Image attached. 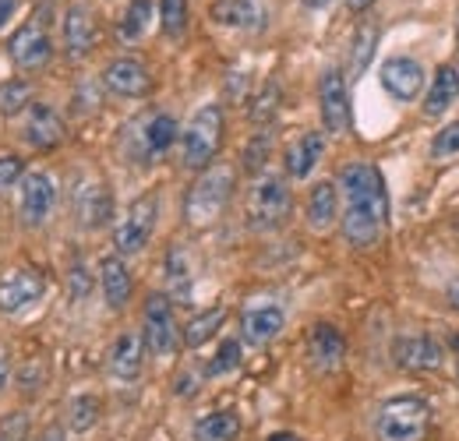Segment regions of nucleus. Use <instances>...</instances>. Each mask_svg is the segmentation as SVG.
<instances>
[{
    "mask_svg": "<svg viewBox=\"0 0 459 441\" xmlns=\"http://www.w3.org/2000/svg\"><path fill=\"white\" fill-rule=\"evenodd\" d=\"M223 131H227V120L216 103L198 107L180 134V163L187 169H209L223 149Z\"/></svg>",
    "mask_w": 459,
    "mask_h": 441,
    "instance_id": "nucleus-1",
    "label": "nucleus"
},
{
    "mask_svg": "<svg viewBox=\"0 0 459 441\" xmlns=\"http://www.w3.org/2000/svg\"><path fill=\"white\" fill-rule=\"evenodd\" d=\"M237 173L227 163H212L209 169H202V177L191 184L187 198H184V220L191 226H209L223 216V209L230 205Z\"/></svg>",
    "mask_w": 459,
    "mask_h": 441,
    "instance_id": "nucleus-2",
    "label": "nucleus"
},
{
    "mask_svg": "<svg viewBox=\"0 0 459 441\" xmlns=\"http://www.w3.org/2000/svg\"><path fill=\"white\" fill-rule=\"evenodd\" d=\"M431 428V406L420 395H396L378 406L375 438L378 441H424Z\"/></svg>",
    "mask_w": 459,
    "mask_h": 441,
    "instance_id": "nucleus-3",
    "label": "nucleus"
},
{
    "mask_svg": "<svg viewBox=\"0 0 459 441\" xmlns=\"http://www.w3.org/2000/svg\"><path fill=\"white\" fill-rule=\"evenodd\" d=\"M340 191H343L346 205L353 209H368L382 222H389V191L382 180V169L375 163H350L340 173Z\"/></svg>",
    "mask_w": 459,
    "mask_h": 441,
    "instance_id": "nucleus-4",
    "label": "nucleus"
},
{
    "mask_svg": "<svg viewBox=\"0 0 459 441\" xmlns=\"http://www.w3.org/2000/svg\"><path fill=\"white\" fill-rule=\"evenodd\" d=\"M293 209V198H290V187L283 177H258L255 187L247 191V226L265 233V229H276L283 226Z\"/></svg>",
    "mask_w": 459,
    "mask_h": 441,
    "instance_id": "nucleus-5",
    "label": "nucleus"
},
{
    "mask_svg": "<svg viewBox=\"0 0 459 441\" xmlns=\"http://www.w3.org/2000/svg\"><path fill=\"white\" fill-rule=\"evenodd\" d=\"M156 220H160V198L156 195H138L127 212L120 216L114 229V244H117V255L127 258V255H138L145 251V244L152 240L156 233Z\"/></svg>",
    "mask_w": 459,
    "mask_h": 441,
    "instance_id": "nucleus-6",
    "label": "nucleus"
},
{
    "mask_svg": "<svg viewBox=\"0 0 459 441\" xmlns=\"http://www.w3.org/2000/svg\"><path fill=\"white\" fill-rule=\"evenodd\" d=\"M142 339H145V350L152 357H170L180 346V329H177V318H173L170 297L149 293L145 318H142Z\"/></svg>",
    "mask_w": 459,
    "mask_h": 441,
    "instance_id": "nucleus-7",
    "label": "nucleus"
},
{
    "mask_svg": "<svg viewBox=\"0 0 459 441\" xmlns=\"http://www.w3.org/2000/svg\"><path fill=\"white\" fill-rule=\"evenodd\" d=\"M57 209V184L47 169H29L18 184V212L29 226H43Z\"/></svg>",
    "mask_w": 459,
    "mask_h": 441,
    "instance_id": "nucleus-8",
    "label": "nucleus"
},
{
    "mask_svg": "<svg viewBox=\"0 0 459 441\" xmlns=\"http://www.w3.org/2000/svg\"><path fill=\"white\" fill-rule=\"evenodd\" d=\"M47 293V276L36 269H11L0 279V315H22Z\"/></svg>",
    "mask_w": 459,
    "mask_h": 441,
    "instance_id": "nucleus-9",
    "label": "nucleus"
},
{
    "mask_svg": "<svg viewBox=\"0 0 459 441\" xmlns=\"http://www.w3.org/2000/svg\"><path fill=\"white\" fill-rule=\"evenodd\" d=\"M318 113L329 134H346L350 131V92L340 67H329L318 82Z\"/></svg>",
    "mask_w": 459,
    "mask_h": 441,
    "instance_id": "nucleus-10",
    "label": "nucleus"
},
{
    "mask_svg": "<svg viewBox=\"0 0 459 441\" xmlns=\"http://www.w3.org/2000/svg\"><path fill=\"white\" fill-rule=\"evenodd\" d=\"M7 56H11L22 71H39V67H47L50 56H54V39H50V32L43 29V22H25V25L11 36Z\"/></svg>",
    "mask_w": 459,
    "mask_h": 441,
    "instance_id": "nucleus-11",
    "label": "nucleus"
},
{
    "mask_svg": "<svg viewBox=\"0 0 459 441\" xmlns=\"http://www.w3.org/2000/svg\"><path fill=\"white\" fill-rule=\"evenodd\" d=\"M74 212L78 222L85 229H100L107 226L114 216V195H110V184L100 180V177H85L78 187H74Z\"/></svg>",
    "mask_w": 459,
    "mask_h": 441,
    "instance_id": "nucleus-12",
    "label": "nucleus"
},
{
    "mask_svg": "<svg viewBox=\"0 0 459 441\" xmlns=\"http://www.w3.org/2000/svg\"><path fill=\"white\" fill-rule=\"evenodd\" d=\"M103 85L114 96L142 99V96L152 92V74H149V67L138 56H117V60L107 64V71H103Z\"/></svg>",
    "mask_w": 459,
    "mask_h": 441,
    "instance_id": "nucleus-13",
    "label": "nucleus"
},
{
    "mask_svg": "<svg viewBox=\"0 0 459 441\" xmlns=\"http://www.w3.org/2000/svg\"><path fill=\"white\" fill-rule=\"evenodd\" d=\"M378 78H382V89H385L396 103H413V99L420 96V89H424V67H420V60H413V56H389V60L382 64Z\"/></svg>",
    "mask_w": 459,
    "mask_h": 441,
    "instance_id": "nucleus-14",
    "label": "nucleus"
},
{
    "mask_svg": "<svg viewBox=\"0 0 459 441\" xmlns=\"http://www.w3.org/2000/svg\"><path fill=\"white\" fill-rule=\"evenodd\" d=\"M283 329H287V311L280 304H273V300L251 304L240 315V339L247 346H265V342H273Z\"/></svg>",
    "mask_w": 459,
    "mask_h": 441,
    "instance_id": "nucleus-15",
    "label": "nucleus"
},
{
    "mask_svg": "<svg viewBox=\"0 0 459 441\" xmlns=\"http://www.w3.org/2000/svg\"><path fill=\"white\" fill-rule=\"evenodd\" d=\"M60 32H64V50H67V56L92 54V47H96V39H100L96 11H92L89 4H71V7L64 11Z\"/></svg>",
    "mask_w": 459,
    "mask_h": 441,
    "instance_id": "nucleus-16",
    "label": "nucleus"
},
{
    "mask_svg": "<svg viewBox=\"0 0 459 441\" xmlns=\"http://www.w3.org/2000/svg\"><path fill=\"white\" fill-rule=\"evenodd\" d=\"M22 134H25V142L32 145V149H39V152H50V149H57L60 142H64V120H60V113L54 107H47V103H32L29 110H25V124H22Z\"/></svg>",
    "mask_w": 459,
    "mask_h": 441,
    "instance_id": "nucleus-17",
    "label": "nucleus"
},
{
    "mask_svg": "<svg viewBox=\"0 0 459 441\" xmlns=\"http://www.w3.org/2000/svg\"><path fill=\"white\" fill-rule=\"evenodd\" d=\"M442 346L431 335H403L393 346V360L400 364L403 371H438L442 368Z\"/></svg>",
    "mask_w": 459,
    "mask_h": 441,
    "instance_id": "nucleus-18",
    "label": "nucleus"
},
{
    "mask_svg": "<svg viewBox=\"0 0 459 441\" xmlns=\"http://www.w3.org/2000/svg\"><path fill=\"white\" fill-rule=\"evenodd\" d=\"M177 134H180V127H177V120L170 113H152L138 131V156L145 163H156L160 156H167L173 149Z\"/></svg>",
    "mask_w": 459,
    "mask_h": 441,
    "instance_id": "nucleus-19",
    "label": "nucleus"
},
{
    "mask_svg": "<svg viewBox=\"0 0 459 441\" xmlns=\"http://www.w3.org/2000/svg\"><path fill=\"white\" fill-rule=\"evenodd\" d=\"M145 364V339L142 332H120L110 346V375L117 382H138Z\"/></svg>",
    "mask_w": 459,
    "mask_h": 441,
    "instance_id": "nucleus-20",
    "label": "nucleus"
},
{
    "mask_svg": "<svg viewBox=\"0 0 459 441\" xmlns=\"http://www.w3.org/2000/svg\"><path fill=\"white\" fill-rule=\"evenodd\" d=\"M307 357L318 371H336L346 357V339L343 332L329 322H318L311 335H307Z\"/></svg>",
    "mask_w": 459,
    "mask_h": 441,
    "instance_id": "nucleus-21",
    "label": "nucleus"
},
{
    "mask_svg": "<svg viewBox=\"0 0 459 441\" xmlns=\"http://www.w3.org/2000/svg\"><path fill=\"white\" fill-rule=\"evenodd\" d=\"M212 22L237 32H262L265 29V7L258 0H216Z\"/></svg>",
    "mask_w": 459,
    "mask_h": 441,
    "instance_id": "nucleus-22",
    "label": "nucleus"
},
{
    "mask_svg": "<svg viewBox=\"0 0 459 441\" xmlns=\"http://www.w3.org/2000/svg\"><path fill=\"white\" fill-rule=\"evenodd\" d=\"M100 286H103V297L110 304V311H124L127 300H131V290H134V279L127 272V262L120 255H107L100 262Z\"/></svg>",
    "mask_w": 459,
    "mask_h": 441,
    "instance_id": "nucleus-23",
    "label": "nucleus"
},
{
    "mask_svg": "<svg viewBox=\"0 0 459 441\" xmlns=\"http://www.w3.org/2000/svg\"><path fill=\"white\" fill-rule=\"evenodd\" d=\"M340 222H343L346 244H353V247H375V244L382 240L385 226H389V222L378 220L375 212H368V209H353V205H346Z\"/></svg>",
    "mask_w": 459,
    "mask_h": 441,
    "instance_id": "nucleus-24",
    "label": "nucleus"
},
{
    "mask_svg": "<svg viewBox=\"0 0 459 441\" xmlns=\"http://www.w3.org/2000/svg\"><path fill=\"white\" fill-rule=\"evenodd\" d=\"M322 152H325V134L322 131H304L287 149V173L293 180H304L318 166Z\"/></svg>",
    "mask_w": 459,
    "mask_h": 441,
    "instance_id": "nucleus-25",
    "label": "nucleus"
},
{
    "mask_svg": "<svg viewBox=\"0 0 459 441\" xmlns=\"http://www.w3.org/2000/svg\"><path fill=\"white\" fill-rule=\"evenodd\" d=\"M336 220H340V184L318 180L307 191V222L311 229H329Z\"/></svg>",
    "mask_w": 459,
    "mask_h": 441,
    "instance_id": "nucleus-26",
    "label": "nucleus"
},
{
    "mask_svg": "<svg viewBox=\"0 0 459 441\" xmlns=\"http://www.w3.org/2000/svg\"><path fill=\"white\" fill-rule=\"evenodd\" d=\"M456 99H459V71L453 64H442L435 71V78H431L428 96H424V117H431V120L442 117Z\"/></svg>",
    "mask_w": 459,
    "mask_h": 441,
    "instance_id": "nucleus-27",
    "label": "nucleus"
},
{
    "mask_svg": "<svg viewBox=\"0 0 459 441\" xmlns=\"http://www.w3.org/2000/svg\"><path fill=\"white\" fill-rule=\"evenodd\" d=\"M244 431L240 417L233 410H216L195 420V441H237Z\"/></svg>",
    "mask_w": 459,
    "mask_h": 441,
    "instance_id": "nucleus-28",
    "label": "nucleus"
},
{
    "mask_svg": "<svg viewBox=\"0 0 459 441\" xmlns=\"http://www.w3.org/2000/svg\"><path fill=\"white\" fill-rule=\"evenodd\" d=\"M223 322H227V307H209V311L195 315V318L180 329V339H184L187 350H198V346H205L216 332L223 329Z\"/></svg>",
    "mask_w": 459,
    "mask_h": 441,
    "instance_id": "nucleus-29",
    "label": "nucleus"
},
{
    "mask_svg": "<svg viewBox=\"0 0 459 441\" xmlns=\"http://www.w3.org/2000/svg\"><path fill=\"white\" fill-rule=\"evenodd\" d=\"M100 413H103L100 395L82 392V395H74V399L67 402V428L78 431V435H85V431H92V428L100 424Z\"/></svg>",
    "mask_w": 459,
    "mask_h": 441,
    "instance_id": "nucleus-30",
    "label": "nucleus"
},
{
    "mask_svg": "<svg viewBox=\"0 0 459 441\" xmlns=\"http://www.w3.org/2000/svg\"><path fill=\"white\" fill-rule=\"evenodd\" d=\"M375 47H378V29L375 25H360L357 36H353V47H350V74L353 78H360L371 67Z\"/></svg>",
    "mask_w": 459,
    "mask_h": 441,
    "instance_id": "nucleus-31",
    "label": "nucleus"
},
{
    "mask_svg": "<svg viewBox=\"0 0 459 441\" xmlns=\"http://www.w3.org/2000/svg\"><path fill=\"white\" fill-rule=\"evenodd\" d=\"M167 286H170L173 300L191 297V262L180 247H170V255H167Z\"/></svg>",
    "mask_w": 459,
    "mask_h": 441,
    "instance_id": "nucleus-32",
    "label": "nucleus"
},
{
    "mask_svg": "<svg viewBox=\"0 0 459 441\" xmlns=\"http://www.w3.org/2000/svg\"><path fill=\"white\" fill-rule=\"evenodd\" d=\"M32 107V85L29 82H0V117H18Z\"/></svg>",
    "mask_w": 459,
    "mask_h": 441,
    "instance_id": "nucleus-33",
    "label": "nucleus"
},
{
    "mask_svg": "<svg viewBox=\"0 0 459 441\" xmlns=\"http://www.w3.org/2000/svg\"><path fill=\"white\" fill-rule=\"evenodd\" d=\"M240 360H244V346H240V339H223L220 350H216V357L205 364V378H223V375H230V371L240 368Z\"/></svg>",
    "mask_w": 459,
    "mask_h": 441,
    "instance_id": "nucleus-34",
    "label": "nucleus"
},
{
    "mask_svg": "<svg viewBox=\"0 0 459 441\" xmlns=\"http://www.w3.org/2000/svg\"><path fill=\"white\" fill-rule=\"evenodd\" d=\"M149 22H152V0H131L127 11H124V22H120V36L124 39H142Z\"/></svg>",
    "mask_w": 459,
    "mask_h": 441,
    "instance_id": "nucleus-35",
    "label": "nucleus"
},
{
    "mask_svg": "<svg viewBox=\"0 0 459 441\" xmlns=\"http://www.w3.org/2000/svg\"><path fill=\"white\" fill-rule=\"evenodd\" d=\"M160 25H163V36L180 39L187 29V0H160Z\"/></svg>",
    "mask_w": 459,
    "mask_h": 441,
    "instance_id": "nucleus-36",
    "label": "nucleus"
},
{
    "mask_svg": "<svg viewBox=\"0 0 459 441\" xmlns=\"http://www.w3.org/2000/svg\"><path fill=\"white\" fill-rule=\"evenodd\" d=\"M269 156H273V134L269 131H258L247 142V149H244V169L247 173H262V166L269 163Z\"/></svg>",
    "mask_w": 459,
    "mask_h": 441,
    "instance_id": "nucleus-37",
    "label": "nucleus"
},
{
    "mask_svg": "<svg viewBox=\"0 0 459 441\" xmlns=\"http://www.w3.org/2000/svg\"><path fill=\"white\" fill-rule=\"evenodd\" d=\"M431 156H435V160H453V156H459V120H453L446 131L435 134Z\"/></svg>",
    "mask_w": 459,
    "mask_h": 441,
    "instance_id": "nucleus-38",
    "label": "nucleus"
},
{
    "mask_svg": "<svg viewBox=\"0 0 459 441\" xmlns=\"http://www.w3.org/2000/svg\"><path fill=\"white\" fill-rule=\"evenodd\" d=\"M25 177V163L18 156H0V195H7L11 187H18Z\"/></svg>",
    "mask_w": 459,
    "mask_h": 441,
    "instance_id": "nucleus-39",
    "label": "nucleus"
},
{
    "mask_svg": "<svg viewBox=\"0 0 459 441\" xmlns=\"http://www.w3.org/2000/svg\"><path fill=\"white\" fill-rule=\"evenodd\" d=\"M29 438V417L25 413H7L0 420V441H25Z\"/></svg>",
    "mask_w": 459,
    "mask_h": 441,
    "instance_id": "nucleus-40",
    "label": "nucleus"
},
{
    "mask_svg": "<svg viewBox=\"0 0 459 441\" xmlns=\"http://www.w3.org/2000/svg\"><path fill=\"white\" fill-rule=\"evenodd\" d=\"M276 107H280V89H276V85H265V92L258 96V107L251 110V117L262 124V120H269V117L276 113Z\"/></svg>",
    "mask_w": 459,
    "mask_h": 441,
    "instance_id": "nucleus-41",
    "label": "nucleus"
},
{
    "mask_svg": "<svg viewBox=\"0 0 459 441\" xmlns=\"http://www.w3.org/2000/svg\"><path fill=\"white\" fill-rule=\"evenodd\" d=\"M67 282H71V297H74V300H85L89 290H92V279H89V272H85L82 265H74V269L67 272Z\"/></svg>",
    "mask_w": 459,
    "mask_h": 441,
    "instance_id": "nucleus-42",
    "label": "nucleus"
},
{
    "mask_svg": "<svg viewBox=\"0 0 459 441\" xmlns=\"http://www.w3.org/2000/svg\"><path fill=\"white\" fill-rule=\"evenodd\" d=\"M39 441H67V431H64L60 424H50V428H43Z\"/></svg>",
    "mask_w": 459,
    "mask_h": 441,
    "instance_id": "nucleus-43",
    "label": "nucleus"
},
{
    "mask_svg": "<svg viewBox=\"0 0 459 441\" xmlns=\"http://www.w3.org/2000/svg\"><path fill=\"white\" fill-rule=\"evenodd\" d=\"M18 11V0H0V29L11 22V14Z\"/></svg>",
    "mask_w": 459,
    "mask_h": 441,
    "instance_id": "nucleus-44",
    "label": "nucleus"
},
{
    "mask_svg": "<svg viewBox=\"0 0 459 441\" xmlns=\"http://www.w3.org/2000/svg\"><path fill=\"white\" fill-rule=\"evenodd\" d=\"M446 300H449V307H453V311H459V279H453V282H449Z\"/></svg>",
    "mask_w": 459,
    "mask_h": 441,
    "instance_id": "nucleus-45",
    "label": "nucleus"
},
{
    "mask_svg": "<svg viewBox=\"0 0 459 441\" xmlns=\"http://www.w3.org/2000/svg\"><path fill=\"white\" fill-rule=\"evenodd\" d=\"M265 441H304V438H297L293 431H276V435H269Z\"/></svg>",
    "mask_w": 459,
    "mask_h": 441,
    "instance_id": "nucleus-46",
    "label": "nucleus"
},
{
    "mask_svg": "<svg viewBox=\"0 0 459 441\" xmlns=\"http://www.w3.org/2000/svg\"><path fill=\"white\" fill-rule=\"evenodd\" d=\"M300 4H304L307 11H322V7H329L333 0H300Z\"/></svg>",
    "mask_w": 459,
    "mask_h": 441,
    "instance_id": "nucleus-47",
    "label": "nucleus"
},
{
    "mask_svg": "<svg viewBox=\"0 0 459 441\" xmlns=\"http://www.w3.org/2000/svg\"><path fill=\"white\" fill-rule=\"evenodd\" d=\"M371 4H375V0H346V7H350V11H368Z\"/></svg>",
    "mask_w": 459,
    "mask_h": 441,
    "instance_id": "nucleus-48",
    "label": "nucleus"
},
{
    "mask_svg": "<svg viewBox=\"0 0 459 441\" xmlns=\"http://www.w3.org/2000/svg\"><path fill=\"white\" fill-rule=\"evenodd\" d=\"M7 378H11V375H7V364H4V357H0V392L7 388Z\"/></svg>",
    "mask_w": 459,
    "mask_h": 441,
    "instance_id": "nucleus-49",
    "label": "nucleus"
},
{
    "mask_svg": "<svg viewBox=\"0 0 459 441\" xmlns=\"http://www.w3.org/2000/svg\"><path fill=\"white\" fill-rule=\"evenodd\" d=\"M456 39H459V11H456Z\"/></svg>",
    "mask_w": 459,
    "mask_h": 441,
    "instance_id": "nucleus-50",
    "label": "nucleus"
},
{
    "mask_svg": "<svg viewBox=\"0 0 459 441\" xmlns=\"http://www.w3.org/2000/svg\"><path fill=\"white\" fill-rule=\"evenodd\" d=\"M456 378H459V360H456Z\"/></svg>",
    "mask_w": 459,
    "mask_h": 441,
    "instance_id": "nucleus-51",
    "label": "nucleus"
}]
</instances>
